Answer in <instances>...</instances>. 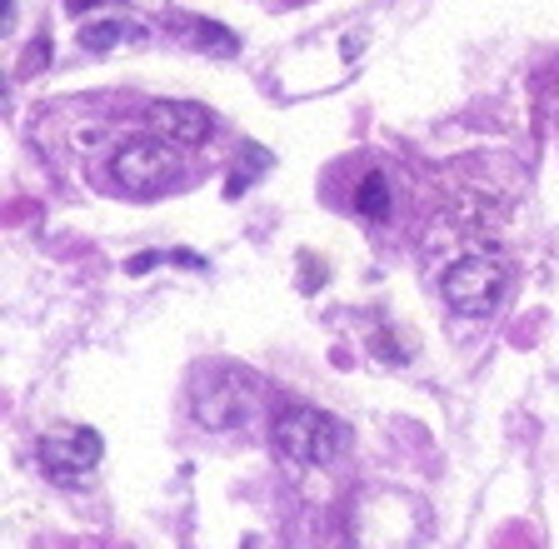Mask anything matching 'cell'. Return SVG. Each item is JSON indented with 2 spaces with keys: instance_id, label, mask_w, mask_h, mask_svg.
<instances>
[{
  "instance_id": "cell-1",
  "label": "cell",
  "mask_w": 559,
  "mask_h": 549,
  "mask_svg": "<svg viewBox=\"0 0 559 549\" xmlns=\"http://www.w3.org/2000/svg\"><path fill=\"white\" fill-rule=\"evenodd\" d=\"M510 290V265L500 255H465L444 270V300L460 315H495Z\"/></svg>"
},
{
  "instance_id": "cell-2",
  "label": "cell",
  "mask_w": 559,
  "mask_h": 549,
  "mask_svg": "<svg viewBox=\"0 0 559 549\" xmlns=\"http://www.w3.org/2000/svg\"><path fill=\"white\" fill-rule=\"evenodd\" d=\"M275 444L280 455H290L295 465H325L340 455L345 444V425L335 415H320V409H285L275 420Z\"/></svg>"
},
{
  "instance_id": "cell-3",
  "label": "cell",
  "mask_w": 559,
  "mask_h": 549,
  "mask_svg": "<svg viewBox=\"0 0 559 549\" xmlns=\"http://www.w3.org/2000/svg\"><path fill=\"white\" fill-rule=\"evenodd\" d=\"M35 455H40V469H46L50 479H81V475H91V469L100 465L105 440L95 430L70 425V430H50Z\"/></svg>"
},
{
  "instance_id": "cell-4",
  "label": "cell",
  "mask_w": 559,
  "mask_h": 549,
  "mask_svg": "<svg viewBox=\"0 0 559 549\" xmlns=\"http://www.w3.org/2000/svg\"><path fill=\"white\" fill-rule=\"evenodd\" d=\"M170 170H175V160L160 141H130V145H120L116 160H110V176H116L130 195H155V190L170 180Z\"/></svg>"
},
{
  "instance_id": "cell-5",
  "label": "cell",
  "mask_w": 559,
  "mask_h": 549,
  "mask_svg": "<svg viewBox=\"0 0 559 549\" xmlns=\"http://www.w3.org/2000/svg\"><path fill=\"white\" fill-rule=\"evenodd\" d=\"M151 126L160 130L165 141L175 145H200L210 141V130H215V116L195 100H155L151 106Z\"/></svg>"
},
{
  "instance_id": "cell-6",
  "label": "cell",
  "mask_w": 559,
  "mask_h": 549,
  "mask_svg": "<svg viewBox=\"0 0 559 549\" xmlns=\"http://www.w3.org/2000/svg\"><path fill=\"white\" fill-rule=\"evenodd\" d=\"M355 211H360L365 220H390V180H384L380 170H370V176L360 180V190H355Z\"/></svg>"
},
{
  "instance_id": "cell-7",
  "label": "cell",
  "mask_w": 559,
  "mask_h": 549,
  "mask_svg": "<svg viewBox=\"0 0 559 549\" xmlns=\"http://www.w3.org/2000/svg\"><path fill=\"white\" fill-rule=\"evenodd\" d=\"M140 36H145L140 25H130V21H120V15H110V21L85 25V31H81V46H85V50H105V46H116V40H140Z\"/></svg>"
},
{
  "instance_id": "cell-8",
  "label": "cell",
  "mask_w": 559,
  "mask_h": 549,
  "mask_svg": "<svg viewBox=\"0 0 559 549\" xmlns=\"http://www.w3.org/2000/svg\"><path fill=\"white\" fill-rule=\"evenodd\" d=\"M190 36H195V40H210L215 50H235V36H230V31H221V25H210V21H190Z\"/></svg>"
},
{
  "instance_id": "cell-9",
  "label": "cell",
  "mask_w": 559,
  "mask_h": 549,
  "mask_svg": "<svg viewBox=\"0 0 559 549\" xmlns=\"http://www.w3.org/2000/svg\"><path fill=\"white\" fill-rule=\"evenodd\" d=\"M255 165H270V155H265V151H255ZM250 180H255V176H250V170H235V180H230V195H240V190L250 186Z\"/></svg>"
}]
</instances>
